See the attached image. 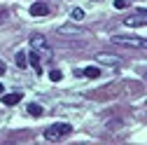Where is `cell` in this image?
Wrapping results in <instances>:
<instances>
[{
  "label": "cell",
  "mask_w": 147,
  "mask_h": 145,
  "mask_svg": "<svg viewBox=\"0 0 147 145\" xmlns=\"http://www.w3.org/2000/svg\"><path fill=\"white\" fill-rule=\"evenodd\" d=\"M70 131H72V126H70V124H51V126H47L45 138L51 140V143H56V140H61L63 136H68Z\"/></svg>",
  "instance_id": "1"
},
{
  "label": "cell",
  "mask_w": 147,
  "mask_h": 145,
  "mask_svg": "<svg viewBox=\"0 0 147 145\" xmlns=\"http://www.w3.org/2000/svg\"><path fill=\"white\" fill-rule=\"evenodd\" d=\"M112 42L124 45V47H136V49H147V40L142 38H128V35H115Z\"/></svg>",
  "instance_id": "2"
},
{
  "label": "cell",
  "mask_w": 147,
  "mask_h": 145,
  "mask_svg": "<svg viewBox=\"0 0 147 145\" xmlns=\"http://www.w3.org/2000/svg\"><path fill=\"white\" fill-rule=\"evenodd\" d=\"M30 47H33L35 51H38V54H45L47 59L51 56V49H49L47 40L42 38V35H38V33H35V35H30Z\"/></svg>",
  "instance_id": "3"
},
{
  "label": "cell",
  "mask_w": 147,
  "mask_h": 145,
  "mask_svg": "<svg viewBox=\"0 0 147 145\" xmlns=\"http://www.w3.org/2000/svg\"><path fill=\"white\" fill-rule=\"evenodd\" d=\"M126 26H145L147 24V9H138L133 14H128L126 19H124Z\"/></svg>",
  "instance_id": "4"
},
{
  "label": "cell",
  "mask_w": 147,
  "mask_h": 145,
  "mask_svg": "<svg viewBox=\"0 0 147 145\" xmlns=\"http://www.w3.org/2000/svg\"><path fill=\"white\" fill-rule=\"evenodd\" d=\"M96 61L105 63V66H119V56H115V54H96Z\"/></svg>",
  "instance_id": "5"
},
{
  "label": "cell",
  "mask_w": 147,
  "mask_h": 145,
  "mask_svg": "<svg viewBox=\"0 0 147 145\" xmlns=\"http://www.w3.org/2000/svg\"><path fill=\"white\" fill-rule=\"evenodd\" d=\"M56 33L59 35H84V30L80 26H59Z\"/></svg>",
  "instance_id": "6"
},
{
  "label": "cell",
  "mask_w": 147,
  "mask_h": 145,
  "mask_svg": "<svg viewBox=\"0 0 147 145\" xmlns=\"http://www.w3.org/2000/svg\"><path fill=\"white\" fill-rule=\"evenodd\" d=\"M28 63L38 70V72H42V56H40L38 51H30V54H28Z\"/></svg>",
  "instance_id": "7"
},
{
  "label": "cell",
  "mask_w": 147,
  "mask_h": 145,
  "mask_svg": "<svg viewBox=\"0 0 147 145\" xmlns=\"http://www.w3.org/2000/svg\"><path fill=\"white\" fill-rule=\"evenodd\" d=\"M30 14L33 16H45V14H49V7L45 3H35V5H30Z\"/></svg>",
  "instance_id": "8"
},
{
  "label": "cell",
  "mask_w": 147,
  "mask_h": 145,
  "mask_svg": "<svg viewBox=\"0 0 147 145\" xmlns=\"http://www.w3.org/2000/svg\"><path fill=\"white\" fill-rule=\"evenodd\" d=\"M19 101H21V94H5L3 96V103L5 105H16Z\"/></svg>",
  "instance_id": "9"
},
{
  "label": "cell",
  "mask_w": 147,
  "mask_h": 145,
  "mask_svg": "<svg viewBox=\"0 0 147 145\" xmlns=\"http://www.w3.org/2000/svg\"><path fill=\"white\" fill-rule=\"evenodd\" d=\"M82 75H86V77H98V75H100V70H98L96 66H89V68L82 70Z\"/></svg>",
  "instance_id": "10"
},
{
  "label": "cell",
  "mask_w": 147,
  "mask_h": 145,
  "mask_svg": "<svg viewBox=\"0 0 147 145\" xmlns=\"http://www.w3.org/2000/svg\"><path fill=\"white\" fill-rule=\"evenodd\" d=\"M26 110H28L30 115H35V117H40V115H42V105H38V103H28Z\"/></svg>",
  "instance_id": "11"
},
{
  "label": "cell",
  "mask_w": 147,
  "mask_h": 145,
  "mask_svg": "<svg viewBox=\"0 0 147 145\" xmlns=\"http://www.w3.org/2000/svg\"><path fill=\"white\" fill-rule=\"evenodd\" d=\"M16 66H19V68H26V66H28V54H24V51L16 54Z\"/></svg>",
  "instance_id": "12"
},
{
  "label": "cell",
  "mask_w": 147,
  "mask_h": 145,
  "mask_svg": "<svg viewBox=\"0 0 147 145\" xmlns=\"http://www.w3.org/2000/svg\"><path fill=\"white\" fill-rule=\"evenodd\" d=\"M49 80L61 82V80H63V72H61V70H49Z\"/></svg>",
  "instance_id": "13"
},
{
  "label": "cell",
  "mask_w": 147,
  "mask_h": 145,
  "mask_svg": "<svg viewBox=\"0 0 147 145\" xmlns=\"http://www.w3.org/2000/svg\"><path fill=\"white\" fill-rule=\"evenodd\" d=\"M72 19H75V21H82V19H84V9H80V7L72 9Z\"/></svg>",
  "instance_id": "14"
},
{
  "label": "cell",
  "mask_w": 147,
  "mask_h": 145,
  "mask_svg": "<svg viewBox=\"0 0 147 145\" xmlns=\"http://www.w3.org/2000/svg\"><path fill=\"white\" fill-rule=\"evenodd\" d=\"M112 5H115L117 9H124V7H126V0H115V3H112Z\"/></svg>",
  "instance_id": "15"
},
{
  "label": "cell",
  "mask_w": 147,
  "mask_h": 145,
  "mask_svg": "<svg viewBox=\"0 0 147 145\" xmlns=\"http://www.w3.org/2000/svg\"><path fill=\"white\" fill-rule=\"evenodd\" d=\"M5 16H7V12H5V7H0V21H5Z\"/></svg>",
  "instance_id": "16"
},
{
  "label": "cell",
  "mask_w": 147,
  "mask_h": 145,
  "mask_svg": "<svg viewBox=\"0 0 147 145\" xmlns=\"http://www.w3.org/2000/svg\"><path fill=\"white\" fill-rule=\"evenodd\" d=\"M3 72H5V63H0V75H3Z\"/></svg>",
  "instance_id": "17"
},
{
  "label": "cell",
  "mask_w": 147,
  "mask_h": 145,
  "mask_svg": "<svg viewBox=\"0 0 147 145\" xmlns=\"http://www.w3.org/2000/svg\"><path fill=\"white\" fill-rule=\"evenodd\" d=\"M0 94H3V82H0Z\"/></svg>",
  "instance_id": "18"
},
{
  "label": "cell",
  "mask_w": 147,
  "mask_h": 145,
  "mask_svg": "<svg viewBox=\"0 0 147 145\" xmlns=\"http://www.w3.org/2000/svg\"><path fill=\"white\" fill-rule=\"evenodd\" d=\"M145 75H147V72H145Z\"/></svg>",
  "instance_id": "19"
}]
</instances>
